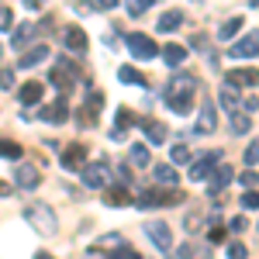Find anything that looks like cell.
I'll use <instances>...</instances> for the list:
<instances>
[{
	"label": "cell",
	"instance_id": "obj_1",
	"mask_svg": "<svg viewBox=\"0 0 259 259\" xmlns=\"http://www.w3.org/2000/svg\"><path fill=\"white\" fill-rule=\"evenodd\" d=\"M166 107L169 111H177V114H190V107H194V97H197V80L190 76V73H177L173 80L166 83Z\"/></svg>",
	"mask_w": 259,
	"mask_h": 259
},
{
	"label": "cell",
	"instance_id": "obj_2",
	"mask_svg": "<svg viewBox=\"0 0 259 259\" xmlns=\"http://www.w3.org/2000/svg\"><path fill=\"white\" fill-rule=\"evenodd\" d=\"M24 218L31 221V228H35L38 235H56V228H59V221H56V211H52L49 204H28Z\"/></svg>",
	"mask_w": 259,
	"mask_h": 259
},
{
	"label": "cell",
	"instance_id": "obj_3",
	"mask_svg": "<svg viewBox=\"0 0 259 259\" xmlns=\"http://www.w3.org/2000/svg\"><path fill=\"white\" fill-rule=\"evenodd\" d=\"M139 207H173V204H183V194H180L177 187H169V190H142L139 197H135Z\"/></svg>",
	"mask_w": 259,
	"mask_h": 259
},
{
	"label": "cell",
	"instance_id": "obj_4",
	"mask_svg": "<svg viewBox=\"0 0 259 259\" xmlns=\"http://www.w3.org/2000/svg\"><path fill=\"white\" fill-rule=\"evenodd\" d=\"M49 80L56 83L62 94H69V90L80 83V69H76L69 59H56V66H52V76H49Z\"/></svg>",
	"mask_w": 259,
	"mask_h": 259
},
{
	"label": "cell",
	"instance_id": "obj_5",
	"mask_svg": "<svg viewBox=\"0 0 259 259\" xmlns=\"http://www.w3.org/2000/svg\"><path fill=\"white\" fill-rule=\"evenodd\" d=\"M124 41H128L132 56H135L139 62H149V59H156V56H159V45L149 38V35H139V31H132V35H128Z\"/></svg>",
	"mask_w": 259,
	"mask_h": 259
},
{
	"label": "cell",
	"instance_id": "obj_6",
	"mask_svg": "<svg viewBox=\"0 0 259 259\" xmlns=\"http://www.w3.org/2000/svg\"><path fill=\"white\" fill-rule=\"evenodd\" d=\"M221 162V152H200L197 159H190V180H207L211 177V169Z\"/></svg>",
	"mask_w": 259,
	"mask_h": 259
},
{
	"label": "cell",
	"instance_id": "obj_7",
	"mask_svg": "<svg viewBox=\"0 0 259 259\" xmlns=\"http://www.w3.org/2000/svg\"><path fill=\"white\" fill-rule=\"evenodd\" d=\"M107 180H111V166H107V162H90V166H83V183H87L90 190L107 187Z\"/></svg>",
	"mask_w": 259,
	"mask_h": 259
},
{
	"label": "cell",
	"instance_id": "obj_8",
	"mask_svg": "<svg viewBox=\"0 0 259 259\" xmlns=\"http://www.w3.org/2000/svg\"><path fill=\"white\" fill-rule=\"evenodd\" d=\"M232 59H256L259 56V31H249L245 38H239L232 49H228Z\"/></svg>",
	"mask_w": 259,
	"mask_h": 259
},
{
	"label": "cell",
	"instance_id": "obj_9",
	"mask_svg": "<svg viewBox=\"0 0 259 259\" xmlns=\"http://www.w3.org/2000/svg\"><path fill=\"white\" fill-rule=\"evenodd\" d=\"M225 83H232L235 90H252V87H259V69H228L225 73Z\"/></svg>",
	"mask_w": 259,
	"mask_h": 259
},
{
	"label": "cell",
	"instance_id": "obj_10",
	"mask_svg": "<svg viewBox=\"0 0 259 259\" xmlns=\"http://www.w3.org/2000/svg\"><path fill=\"white\" fill-rule=\"evenodd\" d=\"M145 235L156 242L162 252H166V249H173V232H169V225H166V221H145Z\"/></svg>",
	"mask_w": 259,
	"mask_h": 259
},
{
	"label": "cell",
	"instance_id": "obj_11",
	"mask_svg": "<svg viewBox=\"0 0 259 259\" xmlns=\"http://www.w3.org/2000/svg\"><path fill=\"white\" fill-rule=\"evenodd\" d=\"M218 128V114H214V104H200V114L194 121V135H211Z\"/></svg>",
	"mask_w": 259,
	"mask_h": 259
},
{
	"label": "cell",
	"instance_id": "obj_12",
	"mask_svg": "<svg viewBox=\"0 0 259 259\" xmlns=\"http://www.w3.org/2000/svg\"><path fill=\"white\" fill-rule=\"evenodd\" d=\"M83 159H87V145L83 142H73L62 149V166L66 169H83Z\"/></svg>",
	"mask_w": 259,
	"mask_h": 259
},
{
	"label": "cell",
	"instance_id": "obj_13",
	"mask_svg": "<svg viewBox=\"0 0 259 259\" xmlns=\"http://www.w3.org/2000/svg\"><path fill=\"white\" fill-rule=\"evenodd\" d=\"M41 121H45V124H62V121H69V104L59 97L56 104L41 107Z\"/></svg>",
	"mask_w": 259,
	"mask_h": 259
},
{
	"label": "cell",
	"instance_id": "obj_14",
	"mask_svg": "<svg viewBox=\"0 0 259 259\" xmlns=\"http://www.w3.org/2000/svg\"><path fill=\"white\" fill-rule=\"evenodd\" d=\"M142 132H145V139L152 142V145H162V142L169 139V128H166L162 121H156V118H145V121H142Z\"/></svg>",
	"mask_w": 259,
	"mask_h": 259
},
{
	"label": "cell",
	"instance_id": "obj_15",
	"mask_svg": "<svg viewBox=\"0 0 259 259\" xmlns=\"http://www.w3.org/2000/svg\"><path fill=\"white\" fill-rule=\"evenodd\" d=\"M62 41H66V49H69V52H76V56H83V52H87V45H90V38H87V31H83V28H66Z\"/></svg>",
	"mask_w": 259,
	"mask_h": 259
},
{
	"label": "cell",
	"instance_id": "obj_16",
	"mask_svg": "<svg viewBox=\"0 0 259 259\" xmlns=\"http://www.w3.org/2000/svg\"><path fill=\"white\" fill-rule=\"evenodd\" d=\"M218 97H221V107H225V114L232 118V114H239L242 111V100H239V90L232 87V83H225L218 90Z\"/></svg>",
	"mask_w": 259,
	"mask_h": 259
},
{
	"label": "cell",
	"instance_id": "obj_17",
	"mask_svg": "<svg viewBox=\"0 0 259 259\" xmlns=\"http://www.w3.org/2000/svg\"><path fill=\"white\" fill-rule=\"evenodd\" d=\"M232 177H235V173H232V166H225V162L214 166V169H211V197H218L221 190L232 183Z\"/></svg>",
	"mask_w": 259,
	"mask_h": 259
},
{
	"label": "cell",
	"instance_id": "obj_18",
	"mask_svg": "<svg viewBox=\"0 0 259 259\" xmlns=\"http://www.w3.org/2000/svg\"><path fill=\"white\" fill-rule=\"evenodd\" d=\"M104 204H107V207H128V204H135V197L128 194V187H107Z\"/></svg>",
	"mask_w": 259,
	"mask_h": 259
},
{
	"label": "cell",
	"instance_id": "obj_19",
	"mask_svg": "<svg viewBox=\"0 0 259 259\" xmlns=\"http://www.w3.org/2000/svg\"><path fill=\"white\" fill-rule=\"evenodd\" d=\"M41 94H45V83H38V80H28L24 87H21V104L28 107V104H38L41 100Z\"/></svg>",
	"mask_w": 259,
	"mask_h": 259
},
{
	"label": "cell",
	"instance_id": "obj_20",
	"mask_svg": "<svg viewBox=\"0 0 259 259\" xmlns=\"http://www.w3.org/2000/svg\"><path fill=\"white\" fill-rule=\"evenodd\" d=\"M159 56L166 59V66H173V69H180V66L187 62V49H183V45H166V49H162Z\"/></svg>",
	"mask_w": 259,
	"mask_h": 259
},
{
	"label": "cell",
	"instance_id": "obj_21",
	"mask_svg": "<svg viewBox=\"0 0 259 259\" xmlns=\"http://www.w3.org/2000/svg\"><path fill=\"white\" fill-rule=\"evenodd\" d=\"M38 183H41V177H38V169H35V166H18V187L35 190Z\"/></svg>",
	"mask_w": 259,
	"mask_h": 259
},
{
	"label": "cell",
	"instance_id": "obj_22",
	"mask_svg": "<svg viewBox=\"0 0 259 259\" xmlns=\"http://www.w3.org/2000/svg\"><path fill=\"white\" fill-rule=\"evenodd\" d=\"M45 56H49V49H45V45H35V49H28V56H21V69H31V66L45 62Z\"/></svg>",
	"mask_w": 259,
	"mask_h": 259
},
{
	"label": "cell",
	"instance_id": "obj_23",
	"mask_svg": "<svg viewBox=\"0 0 259 259\" xmlns=\"http://www.w3.org/2000/svg\"><path fill=\"white\" fill-rule=\"evenodd\" d=\"M118 80L128 83V87H145V76H142L135 66H121V69H118Z\"/></svg>",
	"mask_w": 259,
	"mask_h": 259
},
{
	"label": "cell",
	"instance_id": "obj_24",
	"mask_svg": "<svg viewBox=\"0 0 259 259\" xmlns=\"http://www.w3.org/2000/svg\"><path fill=\"white\" fill-rule=\"evenodd\" d=\"M180 24H183V11H166L159 18V31H177Z\"/></svg>",
	"mask_w": 259,
	"mask_h": 259
},
{
	"label": "cell",
	"instance_id": "obj_25",
	"mask_svg": "<svg viewBox=\"0 0 259 259\" xmlns=\"http://www.w3.org/2000/svg\"><path fill=\"white\" fill-rule=\"evenodd\" d=\"M152 173H156V180H159L162 187H177V169H173V166H166V162H162V166H156V169H152Z\"/></svg>",
	"mask_w": 259,
	"mask_h": 259
},
{
	"label": "cell",
	"instance_id": "obj_26",
	"mask_svg": "<svg viewBox=\"0 0 259 259\" xmlns=\"http://www.w3.org/2000/svg\"><path fill=\"white\" fill-rule=\"evenodd\" d=\"M128 162H132V166H149V145H132V149H128Z\"/></svg>",
	"mask_w": 259,
	"mask_h": 259
},
{
	"label": "cell",
	"instance_id": "obj_27",
	"mask_svg": "<svg viewBox=\"0 0 259 259\" xmlns=\"http://www.w3.org/2000/svg\"><path fill=\"white\" fill-rule=\"evenodd\" d=\"M239 28H242V18H228V21L218 28V38H221V41L235 38V35H239Z\"/></svg>",
	"mask_w": 259,
	"mask_h": 259
},
{
	"label": "cell",
	"instance_id": "obj_28",
	"mask_svg": "<svg viewBox=\"0 0 259 259\" xmlns=\"http://www.w3.org/2000/svg\"><path fill=\"white\" fill-rule=\"evenodd\" d=\"M35 31H38V28H35V24H21L18 31H14V49H24V45H28V41H31V35H35Z\"/></svg>",
	"mask_w": 259,
	"mask_h": 259
},
{
	"label": "cell",
	"instance_id": "obj_29",
	"mask_svg": "<svg viewBox=\"0 0 259 259\" xmlns=\"http://www.w3.org/2000/svg\"><path fill=\"white\" fill-rule=\"evenodd\" d=\"M132 124H135V118L128 114V107H118V128H114V142H121L124 128H132Z\"/></svg>",
	"mask_w": 259,
	"mask_h": 259
},
{
	"label": "cell",
	"instance_id": "obj_30",
	"mask_svg": "<svg viewBox=\"0 0 259 259\" xmlns=\"http://www.w3.org/2000/svg\"><path fill=\"white\" fill-rule=\"evenodd\" d=\"M0 156H4V159H21L24 152H21V145H18V142L0 139Z\"/></svg>",
	"mask_w": 259,
	"mask_h": 259
},
{
	"label": "cell",
	"instance_id": "obj_31",
	"mask_svg": "<svg viewBox=\"0 0 259 259\" xmlns=\"http://www.w3.org/2000/svg\"><path fill=\"white\" fill-rule=\"evenodd\" d=\"M249 128H252V121L245 118V111L232 114V132H235V135H249Z\"/></svg>",
	"mask_w": 259,
	"mask_h": 259
},
{
	"label": "cell",
	"instance_id": "obj_32",
	"mask_svg": "<svg viewBox=\"0 0 259 259\" xmlns=\"http://www.w3.org/2000/svg\"><path fill=\"white\" fill-rule=\"evenodd\" d=\"M124 7H128L132 18H139V14H145V11L152 7V0H124Z\"/></svg>",
	"mask_w": 259,
	"mask_h": 259
},
{
	"label": "cell",
	"instance_id": "obj_33",
	"mask_svg": "<svg viewBox=\"0 0 259 259\" xmlns=\"http://www.w3.org/2000/svg\"><path fill=\"white\" fill-rule=\"evenodd\" d=\"M169 159L177 162V166H183V162H190L194 156H190V149H187V145H173V152H169Z\"/></svg>",
	"mask_w": 259,
	"mask_h": 259
},
{
	"label": "cell",
	"instance_id": "obj_34",
	"mask_svg": "<svg viewBox=\"0 0 259 259\" xmlns=\"http://www.w3.org/2000/svg\"><path fill=\"white\" fill-rule=\"evenodd\" d=\"M242 207H245V211H259V194L256 190H245V194H242Z\"/></svg>",
	"mask_w": 259,
	"mask_h": 259
},
{
	"label": "cell",
	"instance_id": "obj_35",
	"mask_svg": "<svg viewBox=\"0 0 259 259\" xmlns=\"http://www.w3.org/2000/svg\"><path fill=\"white\" fill-rule=\"evenodd\" d=\"M245 166H259V139L245 149Z\"/></svg>",
	"mask_w": 259,
	"mask_h": 259
},
{
	"label": "cell",
	"instance_id": "obj_36",
	"mask_svg": "<svg viewBox=\"0 0 259 259\" xmlns=\"http://www.w3.org/2000/svg\"><path fill=\"white\" fill-rule=\"evenodd\" d=\"M245 256H249V252H245L242 242H232V245H228V259H245Z\"/></svg>",
	"mask_w": 259,
	"mask_h": 259
},
{
	"label": "cell",
	"instance_id": "obj_37",
	"mask_svg": "<svg viewBox=\"0 0 259 259\" xmlns=\"http://www.w3.org/2000/svg\"><path fill=\"white\" fill-rule=\"evenodd\" d=\"M14 87V69H0V90H11Z\"/></svg>",
	"mask_w": 259,
	"mask_h": 259
},
{
	"label": "cell",
	"instance_id": "obj_38",
	"mask_svg": "<svg viewBox=\"0 0 259 259\" xmlns=\"http://www.w3.org/2000/svg\"><path fill=\"white\" fill-rule=\"evenodd\" d=\"M118 4H121V0H94L90 7H94V11H114Z\"/></svg>",
	"mask_w": 259,
	"mask_h": 259
},
{
	"label": "cell",
	"instance_id": "obj_39",
	"mask_svg": "<svg viewBox=\"0 0 259 259\" xmlns=\"http://www.w3.org/2000/svg\"><path fill=\"white\" fill-rule=\"evenodd\" d=\"M242 183H245V190H249V187H256V183H259V173L245 169V173H242Z\"/></svg>",
	"mask_w": 259,
	"mask_h": 259
},
{
	"label": "cell",
	"instance_id": "obj_40",
	"mask_svg": "<svg viewBox=\"0 0 259 259\" xmlns=\"http://www.w3.org/2000/svg\"><path fill=\"white\" fill-rule=\"evenodd\" d=\"M7 28H11V11L0 7V31H7Z\"/></svg>",
	"mask_w": 259,
	"mask_h": 259
},
{
	"label": "cell",
	"instance_id": "obj_41",
	"mask_svg": "<svg viewBox=\"0 0 259 259\" xmlns=\"http://www.w3.org/2000/svg\"><path fill=\"white\" fill-rule=\"evenodd\" d=\"M114 259H142L139 252H135V249H118V256Z\"/></svg>",
	"mask_w": 259,
	"mask_h": 259
},
{
	"label": "cell",
	"instance_id": "obj_42",
	"mask_svg": "<svg viewBox=\"0 0 259 259\" xmlns=\"http://www.w3.org/2000/svg\"><path fill=\"white\" fill-rule=\"evenodd\" d=\"M228 228H232V232H242V228H245V218H232V225H228Z\"/></svg>",
	"mask_w": 259,
	"mask_h": 259
},
{
	"label": "cell",
	"instance_id": "obj_43",
	"mask_svg": "<svg viewBox=\"0 0 259 259\" xmlns=\"http://www.w3.org/2000/svg\"><path fill=\"white\" fill-rule=\"evenodd\" d=\"M225 239V228H211V242H221Z\"/></svg>",
	"mask_w": 259,
	"mask_h": 259
},
{
	"label": "cell",
	"instance_id": "obj_44",
	"mask_svg": "<svg viewBox=\"0 0 259 259\" xmlns=\"http://www.w3.org/2000/svg\"><path fill=\"white\" fill-rule=\"evenodd\" d=\"M7 194H11V187H7V183L0 180V197H7Z\"/></svg>",
	"mask_w": 259,
	"mask_h": 259
},
{
	"label": "cell",
	"instance_id": "obj_45",
	"mask_svg": "<svg viewBox=\"0 0 259 259\" xmlns=\"http://www.w3.org/2000/svg\"><path fill=\"white\" fill-rule=\"evenodd\" d=\"M24 7H31V11H35V7H41V0H24Z\"/></svg>",
	"mask_w": 259,
	"mask_h": 259
},
{
	"label": "cell",
	"instance_id": "obj_46",
	"mask_svg": "<svg viewBox=\"0 0 259 259\" xmlns=\"http://www.w3.org/2000/svg\"><path fill=\"white\" fill-rule=\"evenodd\" d=\"M35 259H56L52 252H35Z\"/></svg>",
	"mask_w": 259,
	"mask_h": 259
},
{
	"label": "cell",
	"instance_id": "obj_47",
	"mask_svg": "<svg viewBox=\"0 0 259 259\" xmlns=\"http://www.w3.org/2000/svg\"><path fill=\"white\" fill-rule=\"evenodd\" d=\"M249 4H252V7H259V0H249Z\"/></svg>",
	"mask_w": 259,
	"mask_h": 259
}]
</instances>
